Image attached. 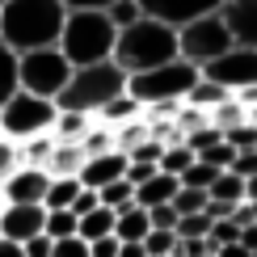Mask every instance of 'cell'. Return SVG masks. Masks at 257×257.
Listing matches in <instances>:
<instances>
[{"instance_id":"1","label":"cell","mask_w":257,"mask_h":257,"mask_svg":"<svg viewBox=\"0 0 257 257\" xmlns=\"http://www.w3.org/2000/svg\"><path fill=\"white\" fill-rule=\"evenodd\" d=\"M63 0H0V42L13 55L55 47L63 30Z\"/></svg>"},{"instance_id":"2","label":"cell","mask_w":257,"mask_h":257,"mask_svg":"<svg viewBox=\"0 0 257 257\" xmlns=\"http://www.w3.org/2000/svg\"><path fill=\"white\" fill-rule=\"evenodd\" d=\"M126 76H139V72H152L160 63L177 59V30L165 26L156 17H139L131 26L118 30L114 38V55H110Z\"/></svg>"},{"instance_id":"3","label":"cell","mask_w":257,"mask_h":257,"mask_svg":"<svg viewBox=\"0 0 257 257\" xmlns=\"http://www.w3.org/2000/svg\"><path fill=\"white\" fill-rule=\"evenodd\" d=\"M114 21L105 17V9H68L59 30V55L72 63V68H84V63H101L114 55Z\"/></svg>"},{"instance_id":"4","label":"cell","mask_w":257,"mask_h":257,"mask_svg":"<svg viewBox=\"0 0 257 257\" xmlns=\"http://www.w3.org/2000/svg\"><path fill=\"white\" fill-rule=\"evenodd\" d=\"M118 93H126V72L114 59L101 63H84V68H72L63 93L55 97V110H76V114H97L101 105H110Z\"/></svg>"},{"instance_id":"5","label":"cell","mask_w":257,"mask_h":257,"mask_svg":"<svg viewBox=\"0 0 257 257\" xmlns=\"http://www.w3.org/2000/svg\"><path fill=\"white\" fill-rule=\"evenodd\" d=\"M198 68H190L186 59L160 63L152 72H139V76H126V93L144 105V110H160V105H181L186 93L194 89Z\"/></svg>"},{"instance_id":"6","label":"cell","mask_w":257,"mask_h":257,"mask_svg":"<svg viewBox=\"0 0 257 257\" xmlns=\"http://www.w3.org/2000/svg\"><path fill=\"white\" fill-rule=\"evenodd\" d=\"M55 114H59L55 101L17 89L13 97L0 105V135L13 139V144H26V139H34V135H47L51 126H55Z\"/></svg>"},{"instance_id":"7","label":"cell","mask_w":257,"mask_h":257,"mask_svg":"<svg viewBox=\"0 0 257 257\" xmlns=\"http://www.w3.org/2000/svg\"><path fill=\"white\" fill-rule=\"evenodd\" d=\"M68 76H72V63L59 55V47H38V51L17 55V89L34 93V97L55 101L63 93V84H68Z\"/></svg>"},{"instance_id":"8","label":"cell","mask_w":257,"mask_h":257,"mask_svg":"<svg viewBox=\"0 0 257 257\" xmlns=\"http://www.w3.org/2000/svg\"><path fill=\"white\" fill-rule=\"evenodd\" d=\"M228 47H236V42H232L228 26L219 21V13H207V17H194L186 26H177V59H186L198 72L211 59H219Z\"/></svg>"},{"instance_id":"9","label":"cell","mask_w":257,"mask_h":257,"mask_svg":"<svg viewBox=\"0 0 257 257\" xmlns=\"http://www.w3.org/2000/svg\"><path fill=\"white\" fill-rule=\"evenodd\" d=\"M198 76L219 84V89H228V93L253 89L257 84V47H228L219 59H211Z\"/></svg>"},{"instance_id":"10","label":"cell","mask_w":257,"mask_h":257,"mask_svg":"<svg viewBox=\"0 0 257 257\" xmlns=\"http://www.w3.org/2000/svg\"><path fill=\"white\" fill-rule=\"evenodd\" d=\"M135 5H139L144 17H156V21H165V26L177 30V26H186V21H194V17L215 13L223 0H135Z\"/></svg>"},{"instance_id":"11","label":"cell","mask_w":257,"mask_h":257,"mask_svg":"<svg viewBox=\"0 0 257 257\" xmlns=\"http://www.w3.org/2000/svg\"><path fill=\"white\" fill-rule=\"evenodd\" d=\"M47 181H51L47 169H38V165H17L13 173L0 181V202H34V207H42Z\"/></svg>"},{"instance_id":"12","label":"cell","mask_w":257,"mask_h":257,"mask_svg":"<svg viewBox=\"0 0 257 257\" xmlns=\"http://www.w3.org/2000/svg\"><path fill=\"white\" fill-rule=\"evenodd\" d=\"M42 219H47V211L34 202H0V236L5 240L26 244L30 236L42 232Z\"/></svg>"},{"instance_id":"13","label":"cell","mask_w":257,"mask_h":257,"mask_svg":"<svg viewBox=\"0 0 257 257\" xmlns=\"http://www.w3.org/2000/svg\"><path fill=\"white\" fill-rule=\"evenodd\" d=\"M215 13L236 47H257V0H223Z\"/></svg>"},{"instance_id":"14","label":"cell","mask_w":257,"mask_h":257,"mask_svg":"<svg viewBox=\"0 0 257 257\" xmlns=\"http://www.w3.org/2000/svg\"><path fill=\"white\" fill-rule=\"evenodd\" d=\"M126 173V156L114 148V152H97V156H84V165H80V186L84 190H101V186H110V181H118Z\"/></svg>"},{"instance_id":"15","label":"cell","mask_w":257,"mask_h":257,"mask_svg":"<svg viewBox=\"0 0 257 257\" xmlns=\"http://www.w3.org/2000/svg\"><path fill=\"white\" fill-rule=\"evenodd\" d=\"M177 190H181V181L156 169V173L148 177V181H139V186H135V207L152 211V207H160V202H173V194H177Z\"/></svg>"},{"instance_id":"16","label":"cell","mask_w":257,"mask_h":257,"mask_svg":"<svg viewBox=\"0 0 257 257\" xmlns=\"http://www.w3.org/2000/svg\"><path fill=\"white\" fill-rule=\"evenodd\" d=\"M152 232V223H148V211L144 207H122V211H114V240H122V244H139Z\"/></svg>"},{"instance_id":"17","label":"cell","mask_w":257,"mask_h":257,"mask_svg":"<svg viewBox=\"0 0 257 257\" xmlns=\"http://www.w3.org/2000/svg\"><path fill=\"white\" fill-rule=\"evenodd\" d=\"M93 118H97L101 126H110V131H114V126H122V122L144 118V105H139V101L131 97V93H118V97H114L110 105H101V110L93 114Z\"/></svg>"},{"instance_id":"18","label":"cell","mask_w":257,"mask_h":257,"mask_svg":"<svg viewBox=\"0 0 257 257\" xmlns=\"http://www.w3.org/2000/svg\"><path fill=\"white\" fill-rule=\"evenodd\" d=\"M80 165H84V148L80 144H59L55 139V152H51V160L42 169H47L51 177H76Z\"/></svg>"},{"instance_id":"19","label":"cell","mask_w":257,"mask_h":257,"mask_svg":"<svg viewBox=\"0 0 257 257\" xmlns=\"http://www.w3.org/2000/svg\"><path fill=\"white\" fill-rule=\"evenodd\" d=\"M89 126H93V114L59 110V114H55V126H51V135H55L59 144H80V139L89 135Z\"/></svg>"},{"instance_id":"20","label":"cell","mask_w":257,"mask_h":257,"mask_svg":"<svg viewBox=\"0 0 257 257\" xmlns=\"http://www.w3.org/2000/svg\"><path fill=\"white\" fill-rule=\"evenodd\" d=\"M76 236L89 244V240H101V236H114V211L110 207H93L89 215L76 219Z\"/></svg>"},{"instance_id":"21","label":"cell","mask_w":257,"mask_h":257,"mask_svg":"<svg viewBox=\"0 0 257 257\" xmlns=\"http://www.w3.org/2000/svg\"><path fill=\"white\" fill-rule=\"evenodd\" d=\"M76 190H80V177H51L47 194H42V211H68Z\"/></svg>"},{"instance_id":"22","label":"cell","mask_w":257,"mask_h":257,"mask_svg":"<svg viewBox=\"0 0 257 257\" xmlns=\"http://www.w3.org/2000/svg\"><path fill=\"white\" fill-rule=\"evenodd\" d=\"M228 97H232L228 89H219V84H211V80H202V76H198V80H194V89L186 93V105H194V110L207 114V110H215V105H223Z\"/></svg>"},{"instance_id":"23","label":"cell","mask_w":257,"mask_h":257,"mask_svg":"<svg viewBox=\"0 0 257 257\" xmlns=\"http://www.w3.org/2000/svg\"><path fill=\"white\" fill-rule=\"evenodd\" d=\"M207 198L211 202H244V177H236L232 169H223V173L211 181Z\"/></svg>"},{"instance_id":"24","label":"cell","mask_w":257,"mask_h":257,"mask_svg":"<svg viewBox=\"0 0 257 257\" xmlns=\"http://www.w3.org/2000/svg\"><path fill=\"white\" fill-rule=\"evenodd\" d=\"M190 165H194V152H190L181 139H177V144H165V152H160V160H156V169L169 173V177H181Z\"/></svg>"},{"instance_id":"25","label":"cell","mask_w":257,"mask_h":257,"mask_svg":"<svg viewBox=\"0 0 257 257\" xmlns=\"http://www.w3.org/2000/svg\"><path fill=\"white\" fill-rule=\"evenodd\" d=\"M97 202H101V207H110V211H122V207H131V202H135V186L126 177H118V181H110V186L97 190Z\"/></svg>"},{"instance_id":"26","label":"cell","mask_w":257,"mask_h":257,"mask_svg":"<svg viewBox=\"0 0 257 257\" xmlns=\"http://www.w3.org/2000/svg\"><path fill=\"white\" fill-rule=\"evenodd\" d=\"M139 244H144L148 257H173V249H177V232H173V228H152Z\"/></svg>"},{"instance_id":"27","label":"cell","mask_w":257,"mask_h":257,"mask_svg":"<svg viewBox=\"0 0 257 257\" xmlns=\"http://www.w3.org/2000/svg\"><path fill=\"white\" fill-rule=\"evenodd\" d=\"M17 93V55L0 42V105Z\"/></svg>"},{"instance_id":"28","label":"cell","mask_w":257,"mask_h":257,"mask_svg":"<svg viewBox=\"0 0 257 257\" xmlns=\"http://www.w3.org/2000/svg\"><path fill=\"white\" fill-rule=\"evenodd\" d=\"M42 236H51V240L76 236V215H72V211H47V219H42Z\"/></svg>"},{"instance_id":"29","label":"cell","mask_w":257,"mask_h":257,"mask_svg":"<svg viewBox=\"0 0 257 257\" xmlns=\"http://www.w3.org/2000/svg\"><path fill=\"white\" fill-rule=\"evenodd\" d=\"M223 144L232 148V152H244V148H257V126L244 118V122H232L223 126Z\"/></svg>"},{"instance_id":"30","label":"cell","mask_w":257,"mask_h":257,"mask_svg":"<svg viewBox=\"0 0 257 257\" xmlns=\"http://www.w3.org/2000/svg\"><path fill=\"white\" fill-rule=\"evenodd\" d=\"M173 232H177V240H190V236H207V232H211V215H207V211H198V215H177Z\"/></svg>"},{"instance_id":"31","label":"cell","mask_w":257,"mask_h":257,"mask_svg":"<svg viewBox=\"0 0 257 257\" xmlns=\"http://www.w3.org/2000/svg\"><path fill=\"white\" fill-rule=\"evenodd\" d=\"M215 177H219V169H211V165H202V160H194V165H190L177 181H181L186 190H211V181H215Z\"/></svg>"},{"instance_id":"32","label":"cell","mask_w":257,"mask_h":257,"mask_svg":"<svg viewBox=\"0 0 257 257\" xmlns=\"http://www.w3.org/2000/svg\"><path fill=\"white\" fill-rule=\"evenodd\" d=\"M173 211L177 215H198V211H207V190H186L181 186L173 194Z\"/></svg>"},{"instance_id":"33","label":"cell","mask_w":257,"mask_h":257,"mask_svg":"<svg viewBox=\"0 0 257 257\" xmlns=\"http://www.w3.org/2000/svg\"><path fill=\"white\" fill-rule=\"evenodd\" d=\"M219 139H223V131H219V126H211V122H202V126H194V131H190L186 139H181V144H186L190 148V152H202V148H211V144H219Z\"/></svg>"},{"instance_id":"34","label":"cell","mask_w":257,"mask_h":257,"mask_svg":"<svg viewBox=\"0 0 257 257\" xmlns=\"http://www.w3.org/2000/svg\"><path fill=\"white\" fill-rule=\"evenodd\" d=\"M105 17L114 21V30H122V26H131V21H139L144 13H139L135 0H114V5H105Z\"/></svg>"},{"instance_id":"35","label":"cell","mask_w":257,"mask_h":257,"mask_svg":"<svg viewBox=\"0 0 257 257\" xmlns=\"http://www.w3.org/2000/svg\"><path fill=\"white\" fill-rule=\"evenodd\" d=\"M232 156H236V152H232V148H228V144L219 139V144L202 148V152H198L194 160H202V165H211V169H219V173H223V169H232Z\"/></svg>"},{"instance_id":"36","label":"cell","mask_w":257,"mask_h":257,"mask_svg":"<svg viewBox=\"0 0 257 257\" xmlns=\"http://www.w3.org/2000/svg\"><path fill=\"white\" fill-rule=\"evenodd\" d=\"M17 165H21V148L13 144V139H5V135H0V181L13 173Z\"/></svg>"},{"instance_id":"37","label":"cell","mask_w":257,"mask_h":257,"mask_svg":"<svg viewBox=\"0 0 257 257\" xmlns=\"http://www.w3.org/2000/svg\"><path fill=\"white\" fill-rule=\"evenodd\" d=\"M232 173H236V177H244V181H249V177H257V148H244V152H236V156H232Z\"/></svg>"},{"instance_id":"38","label":"cell","mask_w":257,"mask_h":257,"mask_svg":"<svg viewBox=\"0 0 257 257\" xmlns=\"http://www.w3.org/2000/svg\"><path fill=\"white\" fill-rule=\"evenodd\" d=\"M51 257H89V244L80 236H63V240L51 244Z\"/></svg>"},{"instance_id":"39","label":"cell","mask_w":257,"mask_h":257,"mask_svg":"<svg viewBox=\"0 0 257 257\" xmlns=\"http://www.w3.org/2000/svg\"><path fill=\"white\" fill-rule=\"evenodd\" d=\"M93 207H101V202H97V190H84V186H80V190H76V198H72V207H68V211H72V215L80 219V215H89Z\"/></svg>"},{"instance_id":"40","label":"cell","mask_w":257,"mask_h":257,"mask_svg":"<svg viewBox=\"0 0 257 257\" xmlns=\"http://www.w3.org/2000/svg\"><path fill=\"white\" fill-rule=\"evenodd\" d=\"M148 223H152V228H173V223H177L173 202H160V207H152V211H148Z\"/></svg>"},{"instance_id":"41","label":"cell","mask_w":257,"mask_h":257,"mask_svg":"<svg viewBox=\"0 0 257 257\" xmlns=\"http://www.w3.org/2000/svg\"><path fill=\"white\" fill-rule=\"evenodd\" d=\"M51 244H55V240L38 232V236H30L26 244H21V253H26V257H51Z\"/></svg>"},{"instance_id":"42","label":"cell","mask_w":257,"mask_h":257,"mask_svg":"<svg viewBox=\"0 0 257 257\" xmlns=\"http://www.w3.org/2000/svg\"><path fill=\"white\" fill-rule=\"evenodd\" d=\"M89 257H118V240H114V236L89 240Z\"/></svg>"},{"instance_id":"43","label":"cell","mask_w":257,"mask_h":257,"mask_svg":"<svg viewBox=\"0 0 257 257\" xmlns=\"http://www.w3.org/2000/svg\"><path fill=\"white\" fill-rule=\"evenodd\" d=\"M236 244H240V249H249V253L257 257V223H244V228H240V240H236Z\"/></svg>"},{"instance_id":"44","label":"cell","mask_w":257,"mask_h":257,"mask_svg":"<svg viewBox=\"0 0 257 257\" xmlns=\"http://www.w3.org/2000/svg\"><path fill=\"white\" fill-rule=\"evenodd\" d=\"M114 0H63V9H105Z\"/></svg>"},{"instance_id":"45","label":"cell","mask_w":257,"mask_h":257,"mask_svg":"<svg viewBox=\"0 0 257 257\" xmlns=\"http://www.w3.org/2000/svg\"><path fill=\"white\" fill-rule=\"evenodd\" d=\"M232 97H236V101L244 105V110H253V105H257V84H253V89H240V93H232Z\"/></svg>"},{"instance_id":"46","label":"cell","mask_w":257,"mask_h":257,"mask_svg":"<svg viewBox=\"0 0 257 257\" xmlns=\"http://www.w3.org/2000/svg\"><path fill=\"white\" fill-rule=\"evenodd\" d=\"M215 257H253V253H249V249H240V244H219Z\"/></svg>"},{"instance_id":"47","label":"cell","mask_w":257,"mask_h":257,"mask_svg":"<svg viewBox=\"0 0 257 257\" xmlns=\"http://www.w3.org/2000/svg\"><path fill=\"white\" fill-rule=\"evenodd\" d=\"M0 257H26V253H21L17 240H5V236H0Z\"/></svg>"},{"instance_id":"48","label":"cell","mask_w":257,"mask_h":257,"mask_svg":"<svg viewBox=\"0 0 257 257\" xmlns=\"http://www.w3.org/2000/svg\"><path fill=\"white\" fill-rule=\"evenodd\" d=\"M118 257H148V253H144V244H122L118 240Z\"/></svg>"},{"instance_id":"49","label":"cell","mask_w":257,"mask_h":257,"mask_svg":"<svg viewBox=\"0 0 257 257\" xmlns=\"http://www.w3.org/2000/svg\"><path fill=\"white\" fill-rule=\"evenodd\" d=\"M244 202H257V177L244 181Z\"/></svg>"},{"instance_id":"50","label":"cell","mask_w":257,"mask_h":257,"mask_svg":"<svg viewBox=\"0 0 257 257\" xmlns=\"http://www.w3.org/2000/svg\"><path fill=\"white\" fill-rule=\"evenodd\" d=\"M211 257H215V253H211Z\"/></svg>"}]
</instances>
